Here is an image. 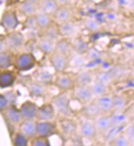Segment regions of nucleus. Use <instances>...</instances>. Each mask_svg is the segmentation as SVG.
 Here are the masks:
<instances>
[{
    "label": "nucleus",
    "mask_w": 134,
    "mask_h": 146,
    "mask_svg": "<svg viewBox=\"0 0 134 146\" xmlns=\"http://www.w3.org/2000/svg\"><path fill=\"white\" fill-rule=\"evenodd\" d=\"M94 75L91 71L81 70L75 75L76 86H90L94 81Z\"/></svg>",
    "instance_id": "393cba45"
},
{
    "label": "nucleus",
    "mask_w": 134,
    "mask_h": 146,
    "mask_svg": "<svg viewBox=\"0 0 134 146\" xmlns=\"http://www.w3.org/2000/svg\"><path fill=\"white\" fill-rule=\"evenodd\" d=\"M54 86L62 92L73 91L76 86L75 76H72L70 74L63 72H59L55 76L54 81Z\"/></svg>",
    "instance_id": "7ed1b4c3"
},
{
    "label": "nucleus",
    "mask_w": 134,
    "mask_h": 146,
    "mask_svg": "<svg viewBox=\"0 0 134 146\" xmlns=\"http://www.w3.org/2000/svg\"><path fill=\"white\" fill-rule=\"evenodd\" d=\"M17 11L21 15L25 16L26 17H28L35 15V13L38 12V7L36 4L31 3L27 0H22L18 3Z\"/></svg>",
    "instance_id": "4be33fe9"
},
{
    "label": "nucleus",
    "mask_w": 134,
    "mask_h": 146,
    "mask_svg": "<svg viewBox=\"0 0 134 146\" xmlns=\"http://www.w3.org/2000/svg\"><path fill=\"white\" fill-rule=\"evenodd\" d=\"M73 98L83 105L92 101L94 95L89 86H76L73 90Z\"/></svg>",
    "instance_id": "423d86ee"
},
{
    "label": "nucleus",
    "mask_w": 134,
    "mask_h": 146,
    "mask_svg": "<svg viewBox=\"0 0 134 146\" xmlns=\"http://www.w3.org/2000/svg\"><path fill=\"white\" fill-rule=\"evenodd\" d=\"M15 54L13 51L6 49L0 52V71L7 70L10 66H13Z\"/></svg>",
    "instance_id": "5701e85b"
},
{
    "label": "nucleus",
    "mask_w": 134,
    "mask_h": 146,
    "mask_svg": "<svg viewBox=\"0 0 134 146\" xmlns=\"http://www.w3.org/2000/svg\"><path fill=\"white\" fill-rule=\"evenodd\" d=\"M34 80L41 83L45 86H49L54 84V76L52 73L48 72L46 70H38L33 75Z\"/></svg>",
    "instance_id": "b1692460"
},
{
    "label": "nucleus",
    "mask_w": 134,
    "mask_h": 146,
    "mask_svg": "<svg viewBox=\"0 0 134 146\" xmlns=\"http://www.w3.org/2000/svg\"><path fill=\"white\" fill-rule=\"evenodd\" d=\"M81 113L86 119L94 121L95 118L102 115L103 112L101 111L100 107L98 106V104L94 100L87 103L86 104H83L81 109Z\"/></svg>",
    "instance_id": "6e6552de"
},
{
    "label": "nucleus",
    "mask_w": 134,
    "mask_h": 146,
    "mask_svg": "<svg viewBox=\"0 0 134 146\" xmlns=\"http://www.w3.org/2000/svg\"><path fill=\"white\" fill-rule=\"evenodd\" d=\"M61 37L72 39L77 33V27L72 20L58 24Z\"/></svg>",
    "instance_id": "dca6fc26"
},
{
    "label": "nucleus",
    "mask_w": 134,
    "mask_h": 146,
    "mask_svg": "<svg viewBox=\"0 0 134 146\" xmlns=\"http://www.w3.org/2000/svg\"><path fill=\"white\" fill-rule=\"evenodd\" d=\"M28 2H30V3H34V4H38V3L40 2V0H27Z\"/></svg>",
    "instance_id": "8fccbe9b"
},
{
    "label": "nucleus",
    "mask_w": 134,
    "mask_h": 146,
    "mask_svg": "<svg viewBox=\"0 0 134 146\" xmlns=\"http://www.w3.org/2000/svg\"><path fill=\"white\" fill-rule=\"evenodd\" d=\"M9 104H10L7 96L5 94H0V112H3Z\"/></svg>",
    "instance_id": "37998d69"
},
{
    "label": "nucleus",
    "mask_w": 134,
    "mask_h": 146,
    "mask_svg": "<svg viewBox=\"0 0 134 146\" xmlns=\"http://www.w3.org/2000/svg\"><path fill=\"white\" fill-rule=\"evenodd\" d=\"M30 145L32 146H49L50 141L49 139V137L41 136V135H35L33 138L30 139L29 141Z\"/></svg>",
    "instance_id": "4c0bfd02"
},
{
    "label": "nucleus",
    "mask_w": 134,
    "mask_h": 146,
    "mask_svg": "<svg viewBox=\"0 0 134 146\" xmlns=\"http://www.w3.org/2000/svg\"><path fill=\"white\" fill-rule=\"evenodd\" d=\"M59 126L61 132L67 137H72L76 134L77 131V122L71 117H63L59 121Z\"/></svg>",
    "instance_id": "f8f14e48"
},
{
    "label": "nucleus",
    "mask_w": 134,
    "mask_h": 146,
    "mask_svg": "<svg viewBox=\"0 0 134 146\" xmlns=\"http://www.w3.org/2000/svg\"><path fill=\"white\" fill-rule=\"evenodd\" d=\"M21 2V0H6L5 1V5L6 7H11V6H14L16 4H18Z\"/></svg>",
    "instance_id": "49530a36"
},
{
    "label": "nucleus",
    "mask_w": 134,
    "mask_h": 146,
    "mask_svg": "<svg viewBox=\"0 0 134 146\" xmlns=\"http://www.w3.org/2000/svg\"><path fill=\"white\" fill-rule=\"evenodd\" d=\"M93 121H94L95 126L97 130V132L105 134L111 126H113L111 123V121L109 119V117H106V116L101 115L100 117L95 118Z\"/></svg>",
    "instance_id": "c85d7f7f"
},
{
    "label": "nucleus",
    "mask_w": 134,
    "mask_h": 146,
    "mask_svg": "<svg viewBox=\"0 0 134 146\" xmlns=\"http://www.w3.org/2000/svg\"><path fill=\"white\" fill-rule=\"evenodd\" d=\"M81 1H82V2H86V1H87V0H81Z\"/></svg>",
    "instance_id": "3c124183"
},
{
    "label": "nucleus",
    "mask_w": 134,
    "mask_h": 146,
    "mask_svg": "<svg viewBox=\"0 0 134 146\" xmlns=\"http://www.w3.org/2000/svg\"><path fill=\"white\" fill-rule=\"evenodd\" d=\"M123 125H113L111 126L109 130H108L105 133V139H107L108 141H111L112 139L115 138L117 135H120L121 131L123 130Z\"/></svg>",
    "instance_id": "f704fd0d"
},
{
    "label": "nucleus",
    "mask_w": 134,
    "mask_h": 146,
    "mask_svg": "<svg viewBox=\"0 0 134 146\" xmlns=\"http://www.w3.org/2000/svg\"><path fill=\"white\" fill-rule=\"evenodd\" d=\"M73 12L68 5H59L54 13L52 15L53 20L57 24H60L67 21L72 20Z\"/></svg>",
    "instance_id": "1a4fd4ad"
},
{
    "label": "nucleus",
    "mask_w": 134,
    "mask_h": 146,
    "mask_svg": "<svg viewBox=\"0 0 134 146\" xmlns=\"http://www.w3.org/2000/svg\"><path fill=\"white\" fill-rule=\"evenodd\" d=\"M110 143H111L112 145L114 146H127L129 145L130 141H129V139H127V136L125 135H123L120 134V135H117L115 138L112 139L110 141Z\"/></svg>",
    "instance_id": "a19ab883"
},
{
    "label": "nucleus",
    "mask_w": 134,
    "mask_h": 146,
    "mask_svg": "<svg viewBox=\"0 0 134 146\" xmlns=\"http://www.w3.org/2000/svg\"><path fill=\"white\" fill-rule=\"evenodd\" d=\"M56 115V111L52 103H45L38 107L36 119L38 121H53Z\"/></svg>",
    "instance_id": "9b49d317"
},
{
    "label": "nucleus",
    "mask_w": 134,
    "mask_h": 146,
    "mask_svg": "<svg viewBox=\"0 0 134 146\" xmlns=\"http://www.w3.org/2000/svg\"><path fill=\"white\" fill-rule=\"evenodd\" d=\"M79 132L81 137L86 139H92L97 134L94 121L92 120L86 119L81 121L79 126Z\"/></svg>",
    "instance_id": "4468645a"
},
{
    "label": "nucleus",
    "mask_w": 134,
    "mask_h": 146,
    "mask_svg": "<svg viewBox=\"0 0 134 146\" xmlns=\"http://www.w3.org/2000/svg\"><path fill=\"white\" fill-rule=\"evenodd\" d=\"M49 62L57 73L66 72L70 67L69 57L63 55L57 52H54L52 54L49 55Z\"/></svg>",
    "instance_id": "39448f33"
},
{
    "label": "nucleus",
    "mask_w": 134,
    "mask_h": 146,
    "mask_svg": "<svg viewBox=\"0 0 134 146\" xmlns=\"http://www.w3.org/2000/svg\"><path fill=\"white\" fill-rule=\"evenodd\" d=\"M109 72L110 73V75L112 76L113 79H114V78L119 76L120 74H122V70H121L120 68H119V67H114L111 70H109Z\"/></svg>",
    "instance_id": "a18cd8bd"
},
{
    "label": "nucleus",
    "mask_w": 134,
    "mask_h": 146,
    "mask_svg": "<svg viewBox=\"0 0 134 146\" xmlns=\"http://www.w3.org/2000/svg\"><path fill=\"white\" fill-rule=\"evenodd\" d=\"M46 86H45L41 83L34 80L33 82L28 85V91L31 96L41 98V97L45 96V94L47 93Z\"/></svg>",
    "instance_id": "bb28decb"
},
{
    "label": "nucleus",
    "mask_w": 134,
    "mask_h": 146,
    "mask_svg": "<svg viewBox=\"0 0 134 146\" xmlns=\"http://www.w3.org/2000/svg\"><path fill=\"white\" fill-rule=\"evenodd\" d=\"M72 43H73V52L75 53L85 55L87 53L88 49L90 48L88 43L80 38H74V40H72Z\"/></svg>",
    "instance_id": "2f4dec72"
},
{
    "label": "nucleus",
    "mask_w": 134,
    "mask_h": 146,
    "mask_svg": "<svg viewBox=\"0 0 134 146\" xmlns=\"http://www.w3.org/2000/svg\"><path fill=\"white\" fill-rule=\"evenodd\" d=\"M109 119L111 121L112 125H123L127 120V116L120 112H115L109 116Z\"/></svg>",
    "instance_id": "ea45409f"
},
{
    "label": "nucleus",
    "mask_w": 134,
    "mask_h": 146,
    "mask_svg": "<svg viewBox=\"0 0 134 146\" xmlns=\"http://www.w3.org/2000/svg\"><path fill=\"white\" fill-rule=\"evenodd\" d=\"M37 109H38V106L36 105V104L31 100L25 101L19 107L21 115L23 120L36 118Z\"/></svg>",
    "instance_id": "ddd939ff"
},
{
    "label": "nucleus",
    "mask_w": 134,
    "mask_h": 146,
    "mask_svg": "<svg viewBox=\"0 0 134 146\" xmlns=\"http://www.w3.org/2000/svg\"><path fill=\"white\" fill-rule=\"evenodd\" d=\"M113 100V110L115 112H121L123 111L127 104V102L124 97L121 95H114L112 97Z\"/></svg>",
    "instance_id": "72a5a7b5"
},
{
    "label": "nucleus",
    "mask_w": 134,
    "mask_h": 146,
    "mask_svg": "<svg viewBox=\"0 0 134 146\" xmlns=\"http://www.w3.org/2000/svg\"><path fill=\"white\" fill-rule=\"evenodd\" d=\"M51 103L54 105L56 113H59L63 117H71L73 115V111L70 104V100L64 92L54 96L52 98Z\"/></svg>",
    "instance_id": "f257e3e1"
},
{
    "label": "nucleus",
    "mask_w": 134,
    "mask_h": 146,
    "mask_svg": "<svg viewBox=\"0 0 134 146\" xmlns=\"http://www.w3.org/2000/svg\"><path fill=\"white\" fill-rule=\"evenodd\" d=\"M44 31L43 36L49 38L50 40H54V41H57L61 38L60 34L59 31V27H58V24L56 22H53L49 27L46 28Z\"/></svg>",
    "instance_id": "7c9ffc66"
},
{
    "label": "nucleus",
    "mask_w": 134,
    "mask_h": 146,
    "mask_svg": "<svg viewBox=\"0 0 134 146\" xmlns=\"http://www.w3.org/2000/svg\"><path fill=\"white\" fill-rule=\"evenodd\" d=\"M87 62L86 55L73 52L69 56V65L74 68H80L82 67Z\"/></svg>",
    "instance_id": "c756f323"
},
{
    "label": "nucleus",
    "mask_w": 134,
    "mask_h": 146,
    "mask_svg": "<svg viewBox=\"0 0 134 146\" xmlns=\"http://www.w3.org/2000/svg\"><path fill=\"white\" fill-rule=\"evenodd\" d=\"M17 79L16 73L10 70H2L0 71V88L6 89L13 86Z\"/></svg>",
    "instance_id": "412c9836"
},
{
    "label": "nucleus",
    "mask_w": 134,
    "mask_h": 146,
    "mask_svg": "<svg viewBox=\"0 0 134 146\" xmlns=\"http://www.w3.org/2000/svg\"><path fill=\"white\" fill-rule=\"evenodd\" d=\"M7 48V45H6V42H5V37L4 38H0V52L6 50Z\"/></svg>",
    "instance_id": "de8ad7c7"
},
{
    "label": "nucleus",
    "mask_w": 134,
    "mask_h": 146,
    "mask_svg": "<svg viewBox=\"0 0 134 146\" xmlns=\"http://www.w3.org/2000/svg\"><path fill=\"white\" fill-rule=\"evenodd\" d=\"M13 144L15 146H27L29 144V139L20 131H17L13 137Z\"/></svg>",
    "instance_id": "c9c22d12"
},
{
    "label": "nucleus",
    "mask_w": 134,
    "mask_h": 146,
    "mask_svg": "<svg viewBox=\"0 0 134 146\" xmlns=\"http://www.w3.org/2000/svg\"><path fill=\"white\" fill-rule=\"evenodd\" d=\"M36 64V58L32 53H21L15 55L13 66L18 72H27Z\"/></svg>",
    "instance_id": "f03ea898"
},
{
    "label": "nucleus",
    "mask_w": 134,
    "mask_h": 146,
    "mask_svg": "<svg viewBox=\"0 0 134 146\" xmlns=\"http://www.w3.org/2000/svg\"><path fill=\"white\" fill-rule=\"evenodd\" d=\"M95 80L101 82V83H103L106 86H109L113 80V77L110 75V73L109 72V71L108 72L102 71V72H99L95 74Z\"/></svg>",
    "instance_id": "e433bc0d"
},
{
    "label": "nucleus",
    "mask_w": 134,
    "mask_h": 146,
    "mask_svg": "<svg viewBox=\"0 0 134 146\" xmlns=\"http://www.w3.org/2000/svg\"><path fill=\"white\" fill-rule=\"evenodd\" d=\"M127 138L129 139V141L134 142V126H127L125 129V134Z\"/></svg>",
    "instance_id": "c03bdc74"
},
{
    "label": "nucleus",
    "mask_w": 134,
    "mask_h": 146,
    "mask_svg": "<svg viewBox=\"0 0 134 146\" xmlns=\"http://www.w3.org/2000/svg\"><path fill=\"white\" fill-rule=\"evenodd\" d=\"M57 2L59 5H68V6H70L73 3V0H57Z\"/></svg>",
    "instance_id": "09e8293b"
},
{
    "label": "nucleus",
    "mask_w": 134,
    "mask_h": 146,
    "mask_svg": "<svg viewBox=\"0 0 134 146\" xmlns=\"http://www.w3.org/2000/svg\"><path fill=\"white\" fill-rule=\"evenodd\" d=\"M35 24L38 29L40 31H45L46 28L49 27L53 22V17L49 14L43 13L41 11H38L35 15Z\"/></svg>",
    "instance_id": "aec40b11"
},
{
    "label": "nucleus",
    "mask_w": 134,
    "mask_h": 146,
    "mask_svg": "<svg viewBox=\"0 0 134 146\" xmlns=\"http://www.w3.org/2000/svg\"><path fill=\"white\" fill-rule=\"evenodd\" d=\"M0 24L7 33L16 31V28L19 24L16 11L5 10L2 15Z\"/></svg>",
    "instance_id": "20e7f679"
},
{
    "label": "nucleus",
    "mask_w": 134,
    "mask_h": 146,
    "mask_svg": "<svg viewBox=\"0 0 134 146\" xmlns=\"http://www.w3.org/2000/svg\"><path fill=\"white\" fill-rule=\"evenodd\" d=\"M3 113L5 118L13 125H19L23 120L19 108H17L14 104H9L3 111Z\"/></svg>",
    "instance_id": "2eb2a0df"
},
{
    "label": "nucleus",
    "mask_w": 134,
    "mask_h": 146,
    "mask_svg": "<svg viewBox=\"0 0 134 146\" xmlns=\"http://www.w3.org/2000/svg\"><path fill=\"white\" fill-rule=\"evenodd\" d=\"M19 131L31 139L36 135V122L34 119L22 120L19 124Z\"/></svg>",
    "instance_id": "a211bd4d"
},
{
    "label": "nucleus",
    "mask_w": 134,
    "mask_h": 146,
    "mask_svg": "<svg viewBox=\"0 0 134 146\" xmlns=\"http://www.w3.org/2000/svg\"><path fill=\"white\" fill-rule=\"evenodd\" d=\"M59 6V4L57 0H40L37 4L38 11H41L51 16L54 13Z\"/></svg>",
    "instance_id": "a878e982"
},
{
    "label": "nucleus",
    "mask_w": 134,
    "mask_h": 146,
    "mask_svg": "<svg viewBox=\"0 0 134 146\" xmlns=\"http://www.w3.org/2000/svg\"><path fill=\"white\" fill-rule=\"evenodd\" d=\"M5 42L7 49L16 51L21 48L24 44V36L19 31H12L7 33L5 37Z\"/></svg>",
    "instance_id": "0eeeda50"
},
{
    "label": "nucleus",
    "mask_w": 134,
    "mask_h": 146,
    "mask_svg": "<svg viewBox=\"0 0 134 146\" xmlns=\"http://www.w3.org/2000/svg\"><path fill=\"white\" fill-rule=\"evenodd\" d=\"M89 86L91 88V90L93 94V95L95 97L106 94V93H107L108 86L103 84V83H101L97 80H94V81Z\"/></svg>",
    "instance_id": "473e14b6"
},
{
    "label": "nucleus",
    "mask_w": 134,
    "mask_h": 146,
    "mask_svg": "<svg viewBox=\"0 0 134 146\" xmlns=\"http://www.w3.org/2000/svg\"><path fill=\"white\" fill-rule=\"evenodd\" d=\"M95 103L100 107L101 110L103 113H109L113 110V100L112 97L104 94L101 96L96 97L95 100Z\"/></svg>",
    "instance_id": "cd10ccee"
},
{
    "label": "nucleus",
    "mask_w": 134,
    "mask_h": 146,
    "mask_svg": "<svg viewBox=\"0 0 134 146\" xmlns=\"http://www.w3.org/2000/svg\"><path fill=\"white\" fill-rule=\"evenodd\" d=\"M55 43L56 42L54 40L42 36L38 40L36 47L43 54L49 56L50 54L55 52Z\"/></svg>",
    "instance_id": "6ab92c4d"
},
{
    "label": "nucleus",
    "mask_w": 134,
    "mask_h": 146,
    "mask_svg": "<svg viewBox=\"0 0 134 146\" xmlns=\"http://www.w3.org/2000/svg\"><path fill=\"white\" fill-rule=\"evenodd\" d=\"M57 131V125L53 121H38L36 122V135L49 137Z\"/></svg>",
    "instance_id": "9d476101"
},
{
    "label": "nucleus",
    "mask_w": 134,
    "mask_h": 146,
    "mask_svg": "<svg viewBox=\"0 0 134 146\" xmlns=\"http://www.w3.org/2000/svg\"><path fill=\"white\" fill-rule=\"evenodd\" d=\"M87 59L89 60H96L101 58V53L99 50H97L95 48H90L87 51V53L85 54Z\"/></svg>",
    "instance_id": "79ce46f5"
},
{
    "label": "nucleus",
    "mask_w": 134,
    "mask_h": 146,
    "mask_svg": "<svg viewBox=\"0 0 134 146\" xmlns=\"http://www.w3.org/2000/svg\"><path fill=\"white\" fill-rule=\"evenodd\" d=\"M55 52L69 57L73 52L72 40L68 38L61 37L55 43Z\"/></svg>",
    "instance_id": "f3484780"
},
{
    "label": "nucleus",
    "mask_w": 134,
    "mask_h": 146,
    "mask_svg": "<svg viewBox=\"0 0 134 146\" xmlns=\"http://www.w3.org/2000/svg\"><path fill=\"white\" fill-rule=\"evenodd\" d=\"M83 26L88 31H91V32L98 31L101 28L100 24L95 19L91 18V17L85 18V20L83 21Z\"/></svg>",
    "instance_id": "58836bf2"
}]
</instances>
